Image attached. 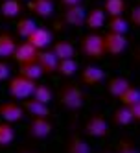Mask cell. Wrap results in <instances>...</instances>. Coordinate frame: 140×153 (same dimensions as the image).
Returning <instances> with one entry per match:
<instances>
[{
	"label": "cell",
	"mask_w": 140,
	"mask_h": 153,
	"mask_svg": "<svg viewBox=\"0 0 140 153\" xmlns=\"http://www.w3.org/2000/svg\"><path fill=\"white\" fill-rule=\"evenodd\" d=\"M31 46H35L37 50H46V46H50L53 42V33L44 28V26H37L33 31L30 33V37L26 39Z\"/></svg>",
	"instance_id": "52a82bcc"
},
{
	"label": "cell",
	"mask_w": 140,
	"mask_h": 153,
	"mask_svg": "<svg viewBox=\"0 0 140 153\" xmlns=\"http://www.w3.org/2000/svg\"><path fill=\"white\" fill-rule=\"evenodd\" d=\"M11 74V67L6 63V61H0V81H6Z\"/></svg>",
	"instance_id": "1f68e13d"
},
{
	"label": "cell",
	"mask_w": 140,
	"mask_h": 153,
	"mask_svg": "<svg viewBox=\"0 0 140 153\" xmlns=\"http://www.w3.org/2000/svg\"><path fill=\"white\" fill-rule=\"evenodd\" d=\"M53 124L50 122V118L44 116H31L30 126H28V135L35 140H44L52 135Z\"/></svg>",
	"instance_id": "5b68a950"
},
{
	"label": "cell",
	"mask_w": 140,
	"mask_h": 153,
	"mask_svg": "<svg viewBox=\"0 0 140 153\" xmlns=\"http://www.w3.org/2000/svg\"><path fill=\"white\" fill-rule=\"evenodd\" d=\"M129 13H131L129 24H133V26H140V6H133Z\"/></svg>",
	"instance_id": "4dcf8cb0"
},
{
	"label": "cell",
	"mask_w": 140,
	"mask_h": 153,
	"mask_svg": "<svg viewBox=\"0 0 140 153\" xmlns=\"http://www.w3.org/2000/svg\"><path fill=\"white\" fill-rule=\"evenodd\" d=\"M35 81H31L28 78H24V76H15V78L9 79V85H7V91L9 94H11V98H15V100H26V98L31 96V92H33L35 89Z\"/></svg>",
	"instance_id": "3957f363"
},
{
	"label": "cell",
	"mask_w": 140,
	"mask_h": 153,
	"mask_svg": "<svg viewBox=\"0 0 140 153\" xmlns=\"http://www.w3.org/2000/svg\"><path fill=\"white\" fill-rule=\"evenodd\" d=\"M103 78H105V72H103L101 67H98V65H87V67L81 70V81L85 85L94 87V85L101 83Z\"/></svg>",
	"instance_id": "4fadbf2b"
},
{
	"label": "cell",
	"mask_w": 140,
	"mask_h": 153,
	"mask_svg": "<svg viewBox=\"0 0 140 153\" xmlns=\"http://www.w3.org/2000/svg\"><path fill=\"white\" fill-rule=\"evenodd\" d=\"M56 72L59 76H63V78H70V76H74V74L78 72V61L74 59V57H70V59H59Z\"/></svg>",
	"instance_id": "603a6c76"
},
{
	"label": "cell",
	"mask_w": 140,
	"mask_h": 153,
	"mask_svg": "<svg viewBox=\"0 0 140 153\" xmlns=\"http://www.w3.org/2000/svg\"><path fill=\"white\" fill-rule=\"evenodd\" d=\"M17 48V41L11 33H7V31H2L0 33V57H13V52Z\"/></svg>",
	"instance_id": "e0dca14e"
},
{
	"label": "cell",
	"mask_w": 140,
	"mask_h": 153,
	"mask_svg": "<svg viewBox=\"0 0 140 153\" xmlns=\"http://www.w3.org/2000/svg\"><path fill=\"white\" fill-rule=\"evenodd\" d=\"M116 153H140L135 146V142L131 138H122L118 142V148H116Z\"/></svg>",
	"instance_id": "f546056e"
},
{
	"label": "cell",
	"mask_w": 140,
	"mask_h": 153,
	"mask_svg": "<svg viewBox=\"0 0 140 153\" xmlns=\"http://www.w3.org/2000/svg\"><path fill=\"white\" fill-rule=\"evenodd\" d=\"M63 7H70V6H78L81 4V0H59Z\"/></svg>",
	"instance_id": "836d02e7"
},
{
	"label": "cell",
	"mask_w": 140,
	"mask_h": 153,
	"mask_svg": "<svg viewBox=\"0 0 140 153\" xmlns=\"http://www.w3.org/2000/svg\"><path fill=\"white\" fill-rule=\"evenodd\" d=\"M127 107H129V113H131L133 120H135V122H138V120H140V102H135V103L127 105Z\"/></svg>",
	"instance_id": "d6a6232c"
},
{
	"label": "cell",
	"mask_w": 140,
	"mask_h": 153,
	"mask_svg": "<svg viewBox=\"0 0 140 153\" xmlns=\"http://www.w3.org/2000/svg\"><path fill=\"white\" fill-rule=\"evenodd\" d=\"M20 153H31V151H26V149H24V151H20Z\"/></svg>",
	"instance_id": "e575fe53"
},
{
	"label": "cell",
	"mask_w": 140,
	"mask_h": 153,
	"mask_svg": "<svg viewBox=\"0 0 140 153\" xmlns=\"http://www.w3.org/2000/svg\"><path fill=\"white\" fill-rule=\"evenodd\" d=\"M30 98H33V100H37L41 103L50 105V102L53 100V91L48 85H35V89H33V92H31Z\"/></svg>",
	"instance_id": "d4e9b609"
},
{
	"label": "cell",
	"mask_w": 140,
	"mask_h": 153,
	"mask_svg": "<svg viewBox=\"0 0 140 153\" xmlns=\"http://www.w3.org/2000/svg\"><path fill=\"white\" fill-rule=\"evenodd\" d=\"M20 67V70H19V74L20 76H24V78H28V79H31V81H37V79H41L42 76V70H41V67L37 65V61H31V63H24V65H19Z\"/></svg>",
	"instance_id": "7402d4cb"
},
{
	"label": "cell",
	"mask_w": 140,
	"mask_h": 153,
	"mask_svg": "<svg viewBox=\"0 0 140 153\" xmlns=\"http://www.w3.org/2000/svg\"><path fill=\"white\" fill-rule=\"evenodd\" d=\"M111 118H113V124L118 126V127H125V126H129L131 122H135L133 116H131V113H129V107L127 105H120L118 109H114V113H113Z\"/></svg>",
	"instance_id": "44dd1931"
},
{
	"label": "cell",
	"mask_w": 140,
	"mask_h": 153,
	"mask_svg": "<svg viewBox=\"0 0 140 153\" xmlns=\"http://www.w3.org/2000/svg\"><path fill=\"white\" fill-rule=\"evenodd\" d=\"M105 153H113V151H105Z\"/></svg>",
	"instance_id": "d590c367"
},
{
	"label": "cell",
	"mask_w": 140,
	"mask_h": 153,
	"mask_svg": "<svg viewBox=\"0 0 140 153\" xmlns=\"http://www.w3.org/2000/svg\"><path fill=\"white\" fill-rule=\"evenodd\" d=\"M37 57V48L35 46H31L28 41L24 42H17V48L13 52V59L19 63V65H24V63H31V61H35Z\"/></svg>",
	"instance_id": "8fae6325"
},
{
	"label": "cell",
	"mask_w": 140,
	"mask_h": 153,
	"mask_svg": "<svg viewBox=\"0 0 140 153\" xmlns=\"http://www.w3.org/2000/svg\"><path fill=\"white\" fill-rule=\"evenodd\" d=\"M0 15L4 19H17L20 15V0H2L0 2Z\"/></svg>",
	"instance_id": "ffe728a7"
},
{
	"label": "cell",
	"mask_w": 140,
	"mask_h": 153,
	"mask_svg": "<svg viewBox=\"0 0 140 153\" xmlns=\"http://www.w3.org/2000/svg\"><path fill=\"white\" fill-rule=\"evenodd\" d=\"M118 102H120L122 105H131V103H135V102H140V91L136 89V87H133V85H129L127 89L116 98Z\"/></svg>",
	"instance_id": "83f0119b"
},
{
	"label": "cell",
	"mask_w": 140,
	"mask_h": 153,
	"mask_svg": "<svg viewBox=\"0 0 140 153\" xmlns=\"http://www.w3.org/2000/svg\"><path fill=\"white\" fill-rule=\"evenodd\" d=\"M52 52L57 56V59H70L76 56V48L70 41H56L52 46Z\"/></svg>",
	"instance_id": "ac0fdd59"
},
{
	"label": "cell",
	"mask_w": 140,
	"mask_h": 153,
	"mask_svg": "<svg viewBox=\"0 0 140 153\" xmlns=\"http://www.w3.org/2000/svg\"><path fill=\"white\" fill-rule=\"evenodd\" d=\"M85 133L92 138H105L109 135V124L101 113H92L85 124Z\"/></svg>",
	"instance_id": "277c9868"
},
{
	"label": "cell",
	"mask_w": 140,
	"mask_h": 153,
	"mask_svg": "<svg viewBox=\"0 0 140 153\" xmlns=\"http://www.w3.org/2000/svg\"><path fill=\"white\" fill-rule=\"evenodd\" d=\"M57 100L68 111H79L85 103V92L79 89L78 83H64L57 91Z\"/></svg>",
	"instance_id": "6da1fadb"
},
{
	"label": "cell",
	"mask_w": 140,
	"mask_h": 153,
	"mask_svg": "<svg viewBox=\"0 0 140 153\" xmlns=\"http://www.w3.org/2000/svg\"><path fill=\"white\" fill-rule=\"evenodd\" d=\"M35 28H37V24H35V20H33V19H20L19 22L15 24L17 33L22 37V39H28L30 33H31V31H33Z\"/></svg>",
	"instance_id": "f1b7e54d"
},
{
	"label": "cell",
	"mask_w": 140,
	"mask_h": 153,
	"mask_svg": "<svg viewBox=\"0 0 140 153\" xmlns=\"http://www.w3.org/2000/svg\"><path fill=\"white\" fill-rule=\"evenodd\" d=\"M37 65L41 67L42 74H56V68H57V56L53 53L52 50H37V57H35Z\"/></svg>",
	"instance_id": "9c48e42d"
},
{
	"label": "cell",
	"mask_w": 140,
	"mask_h": 153,
	"mask_svg": "<svg viewBox=\"0 0 140 153\" xmlns=\"http://www.w3.org/2000/svg\"><path fill=\"white\" fill-rule=\"evenodd\" d=\"M105 11L101 7H92L90 11H87V15H85V22L83 26H87L90 31H98L105 26Z\"/></svg>",
	"instance_id": "7c38bea8"
},
{
	"label": "cell",
	"mask_w": 140,
	"mask_h": 153,
	"mask_svg": "<svg viewBox=\"0 0 140 153\" xmlns=\"http://www.w3.org/2000/svg\"><path fill=\"white\" fill-rule=\"evenodd\" d=\"M81 52H83V56L89 57V59H103V56H105L103 35L96 33V31L85 35L81 39Z\"/></svg>",
	"instance_id": "7a4b0ae2"
},
{
	"label": "cell",
	"mask_w": 140,
	"mask_h": 153,
	"mask_svg": "<svg viewBox=\"0 0 140 153\" xmlns=\"http://www.w3.org/2000/svg\"><path fill=\"white\" fill-rule=\"evenodd\" d=\"M30 9L41 19H50L56 11L53 0H30Z\"/></svg>",
	"instance_id": "9a60e30c"
},
{
	"label": "cell",
	"mask_w": 140,
	"mask_h": 153,
	"mask_svg": "<svg viewBox=\"0 0 140 153\" xmlns=\"http://www.w3.org/2000/svg\"><path fill=\"white\" fill-rule=\"evenodd\" d=\"M103 45H105V53H109L113 57H118L127 48V37L122 33H111V31H107L103 35Z\"/></svg>",
	"instance_id": "8992f818"
},
{
	"label": "cell",
	"mask_w": 140,
	"mask_h": 153,
	"mask_svg": "<svg viewBox=\"0 0 140 153\" xmlns=\"http://www.w3.org/2000/svg\"><path fill=\"white\" fill-rule=\"evenodd\" d=\"M101 9L105 11V15H109V17L124 15V11H125V0H105Z\"/></svg>",
	"instance_id": "484cf974"
},
{
	"label": "cell",
	"mask_w": 140,
	"mask_h": 153,
	"mask_svg": "<svg viewBox=\"0 0 140 153\" xmlns=\"http://www.w3.org/2000/svg\"><path fill=\"white\" fill-rule=\"evenodd\" d=\"M15 140V129L11 124L2 122L0 124V148H7Z\"/></svg>",
	"instance_id": "4316f807"
},
{
	"label": "cell",
	"mask_w": 140,
	"mask_h": 153,
	"mask_svg": "<svg viewBox=\"0 0 140 153\" xmlns=\"http://www.w3.org/2000/svg\"><path fill=\"white\" fill-rule=\"evenodd\" d=\"M85 15H87V9H85L81 4L78 6H70V7H64V13H63V19L68 26H83L85 22Z\"/></svg>",
	"instance_id": "30bf717a"
},
{
	"label": "cell",
	"mask_w": 140,
	"mask_h": 153,
	"mask_svg": "<svg viewBox=\"0 0 140 153\" xmlns=\"http://www.w3.org/2000/svg\"><path fill=\"white\" fill-rule=\"evenodd\" d=\"M0 2H2V0H0Z\"/></svg>",
	"instance_id": "8d00e7d4"
},
{
	"label": "cell",
	"mask_w": 140,
	"mask_h": 153,
	"mask_svg": "<svg viewBox=\"0 0 140 153\" xmlns=\"http://www.w3.org/2000/svg\"><path fill=\"white\" fill-rule=\"evenodd\" d=\"M24 109L22 105H19L17 102H4L0 103V116L4 118V122L7 124H15V122H20L24 118Z\"/></svg>",
	"instance_id": "ba28073f"
},
{
	"label": "cell",
	"mask_w": 140,
	"mask_h": 153,
	"mask_svg": "<svg viewBox=\"0 0 140 153\" xmlns=\"http://www.w3.org/2000/svg\"><path fill=\"white\" fill-rule=\"evenodd\" d=\"M64 153H90V146L83 137L74 133L68 137L67 144H64Z\"/></svg>",
	"instance_id": "2e32d148"
},
{
	"label": "cell",
	"mask_w": 140,
	"mask_h": 153,
	"mask_svg": "<svg viewBox=\"0 0 140 153\" xmlns=\"http://www.w3.org/2000/svg\"><path fill=\"white\" fill-rule=\"evenodd\" d=\"M22 109H24V113H28V114H31V116H44V118H50V114H52L50 105L41 103V102L33 100V98H26V100H22Z\"/></svg>",
	"instance_id": "5bb4252c"
},
{
	"label": "cell",
	"mask_w": 140,
	"mask_h": 153,
	"mask_svg": "<svg viewBox=\"0 0 140 153\" xmlns=\"http://www.w3.org/2000/svg\"><path fill=\"white\" fill-rule=\"evenodd\" d=\"M109 31L111 33H122V35H125L127 31H129V20L124 17V15H118V17H111V20H109Z\"/></svg>",
	"instance_id": "cb8c5ba5"
},
{
	"label": "cell",
	"mask_w": 140,
	"mask_h": 153,
	"mask_svg": "<svg viewBox=\"0 0 140 153\" xmlns=\"http://www.w3.org/2000/svg\"><path fill=\"white\" fill-rule=\"evenodd\" d=\"M131 85V81H129L127 78H122V76H116V78H111L109 83H107V92H109L113 98H118L127 87Z\"/></svg>",
	"instance_id": "d6986e66"
}]
</instances>
